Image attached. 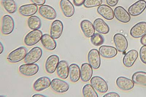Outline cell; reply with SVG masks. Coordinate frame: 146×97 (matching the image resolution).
<instances>
[{"label": "cell", "instance_id": "4fadbf2b", "mask_svg": "<svg viewBox=\"0 0 146 97\" xmlns=\"http://www.w3.org/2000/svg\"><path fill=\"white\" fill-rule=\"evenodd\" d=\"M63 23L59 20H54L52 23L50 29V35L55 39L59 38L63 32Z\"/></svg>", "mask_w": 146, "mask_h": 97}, {"label": "cell", "instance_id": "83f0119b", "mask_svg": "<svg viewBox=\"0 0 146 97\" xmlns=\"http://www.w3.org/2000/svg\"><path fill=\"white\" fill-rule=\"evenodd\" d=\"M69 75L72 82L76 83L79 81L81 76L80 67L78 65L75 64L70 65L69 67Z\"/></svg>", "mask_w": 146, "mask_h": 97}, {"label": "cell", "instance_id": "ab89813d", "mask_svg": "<svg viewBox=\"0 0 146 97\" xmlns=\"http://www.w3.org/2000/svg\"><path fill=\"white\" fill-rule=\"evenodd\" d=\"M141 43L143 45H146V33L141 39Z\"/></svg>", "mask_w": 146, "mask_h": 97}, {"label": "cell", "instance_id": "3957f363", "mask_svg": "<svg viewBox=\"0 0 146 97\" xmlns=\"http://www.w3.org/2000/svg\"><path fill=\"white\" fill-rule=\"evenodd\" d=\"M43 51L42 49L38 47H36L31 49L27 53L24 62L27 64H34L38 61L42 56Z\"/></svg>", "mask_w": 146, "mask_h": 97}, {"label": "cell", "instance_id": "7402d4cb", "mask_svg": "<svg viewBox=\"0 0 146 97\" xmlns=\"http://www.w3.org/2000/svg\"><path fill=\"white\" fill-rule=\"evenodd\" d=\"M139 54L135 50H131L128 52L124 56L123 63L125 66L129 68L132 66L137 59Z\"/></svg>", "mask_w": 146, "mask_h": 97}, {"label": "cell", "instance_id": "4316f807", "mask_svg": "<svg viewBox=\"0 0 146 97\" xmlns=\"http://www.w3.org/2000/svg\"><path fill=\"white\" fill-rule=\"evenodd\" d=\"M94 26L96 31L102 34H107L109 32L110 28L109 26L102 19H96L94 22Z\"/></svg>", "mask_w": 146, "mask_h": 97}, {"label": "cell", "instance_id": "f546056e", "mask_svg": "<svg viewBox=\"0 0 146 97\" xmlns=\"http://www.w3.org/2000/svg\"><path fill=\"white\" fill-rule=\"evenodd\" d=\"M132 80L134 83L146 86V72L138 71L134 73L132 76Z\"/></svg>", "mask_w": 146, "mask_h": 97}, {"label": "cell", "instance_id": "2e32d148", "mask_svg": "<svg viewBox=\"0 0 146 97\" xmlns=\"http://www.w3.org/2000/svg\"><path fill=\"white\" fill-rule=\"evenodd\" d=\"M51 81L50 79L46 76H42L36 80L33 84V87L37 92L42 91L48 88L50 86Z\"/></svg>", "mask_w": 146, "mask_h": 97}, {"label": "cell", "instance_id": "484cf974", "mask_svg": "<svg viewBox=\"0 0 146 97\" xmlns=\"http://www.w3.org/2000/svg\"><path fill=\"white\" fill-rule=\"evenodd\" d=\"M99 52L103 57L106 58H114L117 54V50L114 47L103 46L99 49Z\"/></svg>", "mask_w": 146, "mask_h": 97}, {"label": "cell", "instance_id": "d590c367", "mask_svg": "<svg viewBox=\"0 0 146 97\" xmlns=\"http://www.w3.org/2000/svg\"><path fill=\"white\" fill-rule=\"evenodd\" d=\"M30 1L34 4L39 6L44 5L46 2V0H30Z\"/></svg>", "mask_w": 146, "mask_h": 97}, {"label": "cell", "instance_id": "8992f818", "mask_svg": "<svg viewBox=\"0 0 146 97\" xmlns=\"http://www.w3.org/2000/svg\"><path fill=\"white\" fill-rule=\"evenodd\" d=\"M50 86L53 91L60 94L66 92L70 88L67 82L58 78H54L52 80Z\"/></svg>", "mask_w": 146, "mask_h": 97}, {"label": "cell", "instance_id": "b9f144b4", "mask_svg": "<svg viewBox=\"0 0 146 97\" xmlns=\"http://www.w3.org/2000/svg\"><path fill=\"white\" fill-rule=\"evenodd\" d=\"M33 97H47L46 96L41 95V94H35V95L33 96Z\"/></svg>", "mask_w": 146, "mask_h": 97}, {"label": "cell", "instance_id": "d6986e66", "mask_svg": "<svg viewBox=\"0 0 146 97\" xmlns=\"http://www.w3.org/2000/svg\"><path fill=\"white\" fill-rule=\"evenodd\" d=\"M41 43L44 48L49 51H53L56 48V42L54 38L49 34L43 35L41 39Z\"/></svg>", "mask_w": 146, "mask_h": 97}, {"label": "cell", "instance_id": "1f68e13d", "mask_svg": "<svg viewBox=\"0 0 146 97\" xmlns=\"http://www.w3.org/2000/svg\"><path fill=\"white\" fill-rule=\"evenodd\" d=\"M82 93L85 97H98L97 93L90 84H87L83 87Z\"/></svg>", "mask_w": 146, "mask_h": 97}, {"label": "cell", "instance_id": "4dcf8cb0", "mask_svg": "<svg viewBox=\"0 0 146 97\" xmlns=\"http://www.w3.org/2000/svg\"><path fill=\"white\" fill-rule=\"evenodd\" d=\"M29 28L32 30L38 29L41 28L42 21L38 17L32 16L29 18L27 21Z\"/></svg>", "mask_w": 146, "mask_h": 97}, {"label": "cell", "instance_id": "ffe728a7", "mask_svg": "<svg viewBox=\"0 0 146 97\" xmlns=\"http://www.w3.org/2000/svg\"><path fill=\"white\" fill-rule=\"evenodd\" d=\"M116 83L117 86L121 90H132L135 86L133 80L123 76H120L117 78Z\"/></svg>", "mask_w": 146, "mask_h": 97}, {"label": "cell", "instance_id": "9a60e30c", "mask_svg": "<svg viewBox=\"0 0 146 97\" xmlns=\"http://www.w3.org/2000/svg\"><path fill=\"white\" fill-rule=\"evenodd\" d=\"M146 33V22H140L131 28L130 34L134 38H139L143 37Z\"/></svg>", "mask_w": 146, "mask_h": 97}, {"label": "cell", "instance_id": "5b68a950", "mask_svg": "<svg viewBox=\"0 0 146 97\" xmlns=\"http://www.w3.org/2000/svg\"><path fill=\"white\" fill-rule=\"evenodd\" d=\"M91 85L96 90L101 93H105L107 92L108 86L106 81L100 76H94L91 80Z\"/></svg>", "mask_w": 146, "mask_h": 97}, {"label": "cell", "instance_id": "e0dca14e", "mask_svg": "<svg viewBox=\"0 0 146 97\" xmlns=\"http://www.w3.org/2000/svg\"><path fill=\"white\" fill-rule=\"evenodd\" d=\"M114 15L117 20L123 23L129 22L131 19L129 14L122 6H118L115 8Z\"/></svg>", "mask_w": 146, "mask_h": 97}, {"label": "cell", "instance_id": "ac0fdd59", "mask_svg": "<svg viewBox=\"0 0 146 97\" xmlns=\"http://www.w3.org/2000/svg\"><path fill=\"white\" fill-rule=\"evenodd\" d=\"M38 7L34 4L23 5L18 9L19 14L22 16L28 17L35 15L37 12Z\"/></svg>", "mask_w": 146, "mask_h": 97}, {"label": "cell", "instance_id": "277c9868", "mask_svg": "<svg viewBox=\"0 0 146 97\" xmlns=\"http://www.w3.org/2000/svg\"><path fill=\"white\" fill-rule=\"evenodd\" d=\"M15 28V22L14 19L10 15H6L2 19L1 31L3 35H8L13 31Z\"/></svg>", "mask_w": 146, "mask_h": 97}, {"label": "cell", "instance_id": "6da1fadb", "mask_svg": "<svg viewBox=\"0 0 146 97\" xmlns=\"http://www.w3.org/2000/svg\"><path fill=\"white\" fill-rule=\"evenodd\" d=\"M27 52V48L21 47L11 52L8 55L7 60L12 63L19 62L24 59Z\"/></svg>", "mask_w": 146, "mask_h": 97}, {"label": "cell", "instance_id": "8d00e7d4", "mask_svg": "<svg viewBox=\"0 0 146 97\" xmlns=\"http://www.w3.org/2000/svg\"><path fill=\"white\" fill-rule=\"evenodd\" d=\"M118 1L119 0H106L107 3L109 6L113 7L116 6Z\"/></svg>", "mask_w": 146, "mask_h": 97}, {"label": "cell", "instance_id": "836d02e7", "mask_svg": "<svg viewBox=\"0 0 146 97\" xmlns=\"http://www.w3.org/2000/svg\"><path fill=\"white\" fill-rule=\"evenodd\" d=\"M102 3V0H85L84 6L87 8L97 7Z\"/></svg>", "mask_w": 146, "mask_h": 97}, {"label": "cell", "instance_id": "603a6c76", "mask_svg": "<svg viewBox=\"0 0 146 97\" xmlns=\"http://www.w3.org/2000/svg\"><path fill=\"white\" fill-rule=\"evenodd\" d=\"M57 73L61 79H66L68 77L69 67L68 63L65 60L59 62L56 68Z\"/></svg>", "mask_w": 146, "mask_h": 97}, {"label": "cell", "instance_id": "9c48e42d", "mask_svg": "<svg viewBox=\"0 0 146 97\" xmlns=\"http://www.w3.org/2000/svg\"><path fill=\"white\" fill-rule=\"evenodd\" d=\"M60 58L58 56L52 55L50 56L46 59L45 65L46 71L49 74H52L55 71L58 63Z\"/></svg>", "mask_w": 146, "mask_h": 97}, {"label": "cell", "instance_id": "d6a6232c", "mask_svg": "<svg viewBox=\"0 0 146 97\" xmlns=\"http://www.w3.org/2000/svg\"><path fill=\"white\" fill-rule=\"evenodd\" d=\"M104 38L102 35L99 33H96L91 37V41L95 46L98 47L102 45L104 42Z\"/></svg>", "mask_w": 146, "mask_h": 97}, {"label": "cell", "instance_id": "44dd1931", "mask_svg": "<svg viewBox=\"0 0 146 97\" xmlns=\"http://www.w3.org/2000/svg\"><path fill=\"white\" fill-rule=\"evenodd\" d=\"M80 78L83 82L89 81L93 74V69L90 64L84 63L82 64L80 69Z\"/></svg>", "mask_w": 146, "mask_h": 97}, {"label": "cell", "instance_id": "5bb4252c", "mask_svg": "<svg viewBox=\"0 0 146 97\" xmlns=\"http://www.w3.org/2000/svg\"><path fill=\"white\" fill-rule=\"evenodd\" d=\"M60 5L65 17L69 18L73 16L75 13V7L70 0H61Z\"/></svg>", "mask_w": 146, "mask_h": 97}, {"label": "cell", "instance_id": "74e56055", "mask_svg": "<svg viewBox=\"0 0 146 97\" xmlns=\"http://www.w3.org/2000/svg\"><path fill=\"white\" fill-rule=\"evenodd\" d=\"M103 97H120L118 93L115 92H110L104 95Z\"/></svg>", "mask_w": 146, "mask_h": 97}, {"label": "cell", "instance_id": "60d3db41", "mask_svg": "<svg viewBox=\"0 0 146 97\" xmlns=\"http://www.w3.org/2000/svg\"><path fill=\"white\" fill-rule=\"evenodd\" d=\"M0 47H1V51H0V54H2L3 52L4 48V46L3 45L2 43V42L0 43Z\"/></svg>", "mask_w": 146, "mask_h": 97}, {"label": "cell", "instance_id": "cb8c5ba5", "mask_svg": "<svg viewBox=\"0 0 146 97\" xmlns=\"http://www.w3.org/2000/svg\"><path fill=\"white\" fill-rule=\"evenodd\" d=\"M97 12L99 14L106 20H111L114 19V11L108 5H100L98 8Z\"/></svg>", "mask_w": 146, "mask_h": 97}, {"label": "cell", "instance_id": "f1b7e54d", "mask_svg": "<svg viewBox=\"0 0 146 97\" xmlns=\"http://www.w3.org/2000/svg\"><path fill=\"white\" fill-rule=\"evenodd\" d=\"M1 4L9 13H14L17 10V5L14 0H1Z\"/></svg>", "mask_w": 146, "mask_h": 97}, {"label": "cell", "instance_id": "8fae6325", "mask_svg": "<svg viewBox=\"0 0 146 97\" xmlns=\"http://www.w3.org/2000/svg\"><path fill=\"white\" fill-rule=\"evenodd\" d=\"M113 39L117 50L119 52H124L128 47V42L126 37L123 34L117 33L114 35Z\"/></svg>", "mask_w": 146, "mask_h": 97}, {"label": "cell", "instance_id": "e575fe53", "mask_svg": "<svg viewBox=\"0 0 146 97\" xmlns=\"http://www.w3.org/2000/svg\"><path fill=\"white\" fill-rule=\"evenodd\" d=\"M139 56L141 62L146 64V45L142 46L139 51Z\"/></svg>", "mask_w": 146, "mask_h": 97}, {"label": "cell", "instance_id": "30bf717a", "mask_svg": "<svg viewBox=\"0 0 146 97\" xmlns=\"http://www.w3.org/2000/svg\"><path fill=\"white\" fill-rule=\"evenodd\" d=\"M146 8V2L144 0H139L131 5L129 8V12L131 16H139Z\"/></svg>", "mask_w": 146, "mask_h": 97}, {"label": "cell", "instance_id": "d4e9b609", "mask_svg": "<svg viewBox=\"0 0 146 97\" xmlns=\"http://www.w3.org/2000/svg\"><path fill=\"white\" fill-rule=\"evenodd\" d=\"M80 28L83 34L87 37H90L95 33L94 27L89 20H84L80 23Z\"/></svg>", "mask_w": 146, "mask_h": 97}, {"label": "cell", "instance_id": "f35d334b", "mask_svg": "<svg viewBox=\"0 0 146 97\" xmlns=\"http://www.w3.org/2000/svg\"><path fill=\"white\" fill-rule=\"evenodd\" d=\"M74 5L76 6H80L83 4L85 0H73Z\"/></svg>", "mask_w": 146, "mask_h": 97}, {"label": "cell", "instance_id": "7a4b0ae2", "mask_svg": "<svg viewBox=\"0 0 146 97\" xmlns=\"http://www.w3.org/2000/svg\"><path fill=\"white\" fill-rule=\"evenodd\" d=\"M43 36L42 31L38 29L31 31L25 37L24 42L26 46H34L40 42Z\"/></svg>", "mask_w": 146, "mask_h": 97}, {"label": "cell", "instance_id": "7c38bea8", "mask_svg": "<svg viewBox=\"0 0 146 97\" xmlns=\"http://www.w3.org/2000/svg\"><path fill=\"white\" fill-rule=\"evenodd\" d=\"M88 61L90 65L94 69L100 68L101 60L100 52L97 49H93L90 51L88 54Z\"/></svg>", "mask_w": 146, "mask_h": 97}, {"label": "cell", "instance_id": "52a82bcc", "mask_svg": "<svg viewBox=\"0 0 146 97\" xmlns=\"http://www.w3.org/2000/svg\"><path fill=\"white\" fill-rule=\"evenodd\" d=\"M38 65L35 64H25L21 65L19 68V71L21 74L26 76L35 75L39 70Z\"/></svg>", "mask_w": 146, "mask_h": 97}, {"label": "cell", "instance_id": "ba28073f", "mask_svg": "<svg viewBox=\"0 0 146 97\" xmlns=\"http://www.w3.org/2000/svg\"><path fill=\"white\" fill-rule=\"evenodd\" d=\"M39 14L42 17L49 20H52L56 18L57 12L52 6L48 5H44L39 7Z\"/></svg>", "mask_w": 146, "mask_h": 97}]
</instances>
